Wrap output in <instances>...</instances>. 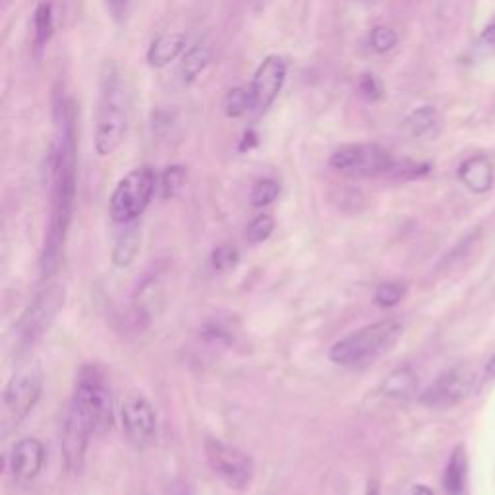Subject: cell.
<instances>
[{"label": "cell", "instance_id": "7", "mask_svg": "<svg viewBox=\"0 0 495 495\" xmlns=\"http://www.w3.org/2000/svg\"><path fill=\"white\" fill-rule=\"evenodd\" d=\"M395 163H397V161L378 143L343 145L329 159L331 169H335L337 172L364 178L391 177Z\"/></svg>", "mask_w": 495, "mask_h": 495}, {"label": "cell", "instance_id": "10", "mask_svg": "<svg viewBox=\"0 0 495 495\" xmlns=\"http://www.w3.org/2000/svg\"><path fill=\"white\" fill-rule=\"evenodd\" d=\"M287 74L289 65L282 56L269 55L262 60V65L254 72L250 88H248L252 95V109L256 113H265L267 109L274 107L284 88V82H287Z\"/></svg>", "mask_w": 495, "mask_h": 495}, {"label": "cell", "instance_id": "2", "mask_svg": "<svg viewBox=\"0 0 495 495\" xmlns=\"http://www.w3.org/2000/svg\"><path fill=\"white\" fill-rule=\"evenodd\" d=\"M128 90L120 68L107 60L99 72V93L95 109V138L97 155L110 157L122 145L128 132Z\"/></svg>", "mask_w": 495, "mask_h": 495}, {"label": "cell", "instance_id": "33", "mask_svg": "<svg viewBox=\"0 0 495 495\" xmlns=\"http://www.w3.org/2000/svg\"><path fill=\"white\" fill-rule=\"evenodd\" d=\"M169 495H192V491L186 482H177V484H172V488L169 490Z\"/></svg>", "mask_w": 495, "mask_h": 495}, {"label": "cell", "instance_id": "4", "mask_svg": "<svg viewBox=\"0 0 495 495\" xmlns=\"http://www.w3.org/2000/svg\"><path fill=\"white\" fill-rule=\"evenodd\" d=\"M70 408L93 433H105L113 428V393H110L105 374L97 366L82 368Z\"/></svg>", "mask_w": 495, "mask_h": 495}, {"label": "cell", "instance_id": "9", "mask_svg": "<svg viewBox=\"0 0 495 495\" xmlns=\"http://www.w3.org/2000/svg\"><path fill=\"white\" fill-rule=\"evenodd\" d=\"M43 393V374L37 366L20 369L18 374L8 381L3 395V411L4 418L12 422H20L26 418L35 404L39 403Z\"/></svg>", "mask_w": 495, "mask_h": 495}, {"label": "cell", "instance_id": "1", "mask_svg": "<svg viewBox=\"0 0 495 495\" xmlns=\"http://www.w3.org/2000/svg\"><path fill=\"white\" fill-rule=\"evenodd\" d=\"M55 140L48 150V178H51V219L39 259L41 275L53 277L62 262L68 229L76 200V113L66 95H56L53 103Z\"/></svg>", "mask_w": 495, "mask_h": 495}, {"label": "cell", "instance_id": "11", "mask_svg": "<svg viewBox=\"0 0 495 495\" xmlns=\"http://www.w3.org/2000/svg\"><path fill=\"white\" fill-rule=\"evenodd\" d=\"M474 389V374L468 368H453L445 371L426 391L420 403L430 408H449L465 401Z\"/></svg>", "mask_w": 495, "mask_h": 495}, {"label": "cell", "instance_id": "31", "mask_svg": "<svg viewBox=\"0 0 495 495\" xmlns=\"http://www.w3.org/2000/svg\"><path fill=\"white\" fill-rule=\"evenodd\" d=\"M105 3H107V10H109L110 18H113L117 23H122L124 20H126L132 0H105Z\"/></svg>", "mask_w": 495, "mask_h": 495}, {"label": "cell", "instance_id": "13", "mask_svg": "<svg viewBox=\"0 0 495 495\" xmlns=\"http://www.w3.org/2000/svg\"><path fill=\"white\" fill-rule=\"evenodd\" d=\"M91 433L90 426L70 408L65 422V436H62V455H65L68 473L82 474Z\"/></svg>", "mask_w": 495, "mask_h": 495}, {"label": "cell", "instance_id": "18", "mask_svg": "<svg viewBox=\"0 0 495 495\" xmlns=\"http://www.w3.org/2000/svg\"><path fill=\"white\" fill-rule=\"evenodd\" d=\"M379 391L383 397L406 401L416 395L418 391V378L411 368H399L381 381Z\"/></svg>", "mask_w": 495, "mask_h": 495}, {"label": "cell", "instance_id": "19", "mask_svg": "<svg viewBox=\"0 0 495 495\" xmlns=\"http://www.w3.org/2000/svg\"><path fill=\"white\" fill-rule=\"evenodd\" d=\"M209 62H212V48H209L205 43H197L190 47L188 51L182 55V60H180L182 83L186 85L194 83L207 70Z\"/></svg>", "mask_w": 495, "mask_h": 495}, {"label": "cell", "instance_id": "35", "mask_svg": "<svg viewBox=\"0 0 495 495\" xmlns=\"http://www.w3.org/2000/svg\"><path fill=\"white\" fill-rule=\"evenodd\" d=\"M257 143V138H256V134L254 132H246L244 134V145H242V152L244 150H252V147Z\"/></svg>", "mask_w": 495, "mask_h": 495}, {"label": "cell", "instance_id": "25", "mask_svg": "<svg viewBox=\"0 0 495 495\" xmlns=\"http://www.w3.org/2000/svg\"><path fill=\"white\" fill-rule=\"evenodd\" d=\"M281 194V186L274 178H262L254 184L250 202L254 207H267L274 204Z\"/></svg>", "mask_w": 495, "mask_h": 495}, {"label": "cell", "instance_id": "21", "mask_svg": "<svg viewBox=\"0 0 495 495\" xmlns=\"http://www.w3.org/2000/svg\"><path fill=\"white\" fill-rule=\"evenodd\" d=\"M122 227L124 230L118 234V240L113 248V262L118 267H128L140 250V230L134 222Z\"/></svg>", "mask_w": 495, "mask_h": 495}, {"label": "cell", "instance_id": "12", "mask_svg": "<svg viewBox=\"0 0 495 495\" xmlns=\"http://www.w3.org/2000/svg\"><path fill=\"white\" fill-rule=\"evenodd\" d=\"M122 424L135 447H147L157 433V418L153 406L142 395L132 397L122 406Z\"/></svg>", "mask_w": 495, "mask_h": 495}, {"label": "cell", "instance_id": "14", "mask_svg": "<svg viewBox=\"0 0 495 495\" xmlns=\"http://www.w3.org/2000/svg\"><path fill=\"white\" fill-rule=\"evenodd\" d=\"M45 465V447L39 439L23 438L10 455V473L20 482H30L39 476Z\"/></svg>", "mask_w": 495, "mask_h": 495}, {"label": "cell", "instance_id": "24", "mask_svg": "<svg viewBox=\"0 0 495 495\" xmlns=\"http://www.w3.org/2000/svg\"><path fill=\"white\" fill-rule=\"evenodd\" d=\"M368 43L369 48L378 55H386L389 51H393L395 47L399 43V35L393 28L389 26H378L369 31L368 35Z\"/></svg>", "mask_w": 495, "mask_h": 495}, {"label": "cell", "instance_id": "16", "mask_svg": "<svg viewBox=\"0 0 495 495\" xmlns=\"http://www.w3.org/2000/svg\"><path fill=\"white\" fill-rule=\"evenodd\" d=\"M459 180L473 194H486L493 186V167L486 157H470L459 167Z\"/></svg>", "mask_w": 495, "mask_h": 495}, {"label": "cell", "instance_id": "8", "mask_svg": "<svg viewBox=\"0 0 495 495\" xmlns=\"http://www.w3.org/2000/svg\"><path fill=\"white\" fill-rule=\"evenodd\" d=\"M205 459L212 473L229 488L244 490L252 484L256 474L254 459L234 445L209 438L205 441Z\"/></svg>", "mask_w": 495, "mask_h": 495}, {"label": "cell", "instance_id": "29", "mask_svg": "<svg viewBox=\"0 0 495 495\" xmlns=\"http://www.w3.org/2000/svg\"><path fill=\"white\" fill-rule=\"evenodd\" d=\"M239 262H240L239 248H234L230 244L219 246L217 250L212 254V265L217 271H230L239 265Z\"/></svg>", "mask_w": 495, "mask_h": 495}, {"label": "cell", "instance_id": "32", "mask_svg": "<svg viewBox=\"0 0 495 495\" xmlns=\"http://www.w3.org/2000/svg\"><path fill=\"white\" fill-rule=\"evenodd\" d=\"M480 45L488 48V51H495V22H491L490 26L484 30V33H482Z\"/></svg>", "mask_w": 495, "mask_h": 495}, {"label": "cell", "instance_id": "36", "mask_svg": "<svg viewBox=\"0 0 495 495\" xmlns=\"http://www.w3.org/2000/svg\"><path fill=\"white\" fill-rule=\"evenodd\" d=\"M366 495H381V490H379V482H378V480H369V482H368Z\"/></svg>", "mask_w": 495, "mask_h": 495}, {"label": "cell", "instance_id": "6", "mask_svg": "<svg viewBox=\"0 0 495 495\" xmlns=\"http://www.w3.org/2000/svg\"><path fill=\"white\" fill-rule=\"evenodd\" d=\"M65 300L66 291L62 284H47L35 294V299L30 302L16 326L18 344L22 349H28L45 335L60 309L65 308Z\"/></svg>", "mask_w": 495, "mask_h": 495}, {"label": "cell", "instance_id": "27", "mask_svg": "<svg viewBox=\"0 0 495 495\" xmlns=\"http://www.w3.org/2000/svg\"><path fill=\"white\" fill-rule=\"evenodd\" d=\"M275 230V219L271 215H257L250 221V225L246 229V240L252 244H259L267 240Z\"/></svg>", "mask_w": 495, "mask_h": 495}, {"label": "cell", "instance_id": "17", "mask_svg": "<svg viewBox=\"0 0 495 495\" xmlns=\"http://www.w3.org/2000/svg\"><path fill=\"white\" fill-rule=\"evenodd\" d=\"M468 455L465 445L453 449L443 474V490L447 495H468Z\"/></svg>", "mask_w": 495, "mask_h": 495}, {"label": "cell", "instance_id": "15", "mask_svg": "<svg viewBox=\"0 0 495 495\" xmlns=\"http://www.w3.org/2000/svg\"><path fill=\"white\" fill-rule=\"evenodd\" d=\"M186 35L180 31H170L155 37L147 48V65L152 68H165L186 53Z\"/></svg>", "mask_w": 495, "mask_h": 495}, {"label": "cell", "instance_id": "30", "mask_svg": "<svg viewBox=\"0 0 495 495\" xmlns=\"http://www.w3.org/2000/svg\"><path fill=\"white\" fill-rule=\"evenodd\" d=\"M358 91H360V95L364 99H368V101H378L383 90H381V83L376 76H371V74H364L360 82H358Z\"/></svg>", "mask_w": 495, "mask_h": 495}, {"label": "cell", "instance_id": "22", "mask_svg": "<svg viewBox=\"0 0 495 495\" xmlns=\"http://www.w3.org/2000/svg\"><path fill=\"white\" fill-rule=\"evenodd\" d=\"M222 110L229 118H240L252 109V95L246 88H232L222 99Z\"/></svg>", "mask_w": 495, "mask_h": 495}, {"label": "cell", "instance_id": "20", "mask_svg": "<svg viewBox=\"0 0 495 495\" xmlns=\"http://www.w3.org/2000/svg\"><path fill=\"white\" fill-rule=\"evenodd\" d=\"M53 35H55L53 4L43 0V3L37 4L33 12V43L37 51H43V48L51 43Z\"/></svg>", "mask_w": 495, "mask_h": 495}, {"label": "cell", "instance_id": "34", "mask_svg": "<svg viewBox=\"0 0 495 495\" xmlns=\"http://www.w3.org/2000/svg\"><path fill=\"white\" fill-rule=\"evenodd\" d=\"M404 495H433V491H431L428 486L416 484V486H411V488H408Z\"/></svg>", "mask_w": 495, "mask_h": 495}, {"label": "cell", "instance_id": "23", "mask_svg": "<svg viewBox=\"0 0 495 495\" xmlns=\"http://www.w3.org/2000/svg\"><path fill=\"white\" fill-rule=\"evenodd\" d=\"M186 178H188V170H186L182 165H170L163 170V175L159 178V190L161 197L163 200H169V197H175L186 184Z\"/></svg>", "mask_w": 495, "mask_h": 495}, {"label": "cell", "instance_id": "5", "mask_svg": "<svg viewBox=\"0 0 495 495\" xmlns=\"http://www.w3.org/2000/svg\"><path fill=\"white\" fill-rule=\"evenodd\" d=\"M157 188V177L150 167L132 169L115 186L110 195V217L118 225H128L150 207Z\"/></svg>", "mask_w": 495, "mask_h": 495}, {"label": "cell", "instance_id": "37", "mask_svg": "<svg viewBox=\"0 0 495 495\" xmlns=\"http://www.w3.org/2000/svg\"><path fill=\"white\" fill-rule=\"evenodd\" d=\"M486 374L488 378H495V354L490 358V362L486 366Z\"/></svg>", "mask_w": 495, "mask_h": 495}, {"label": "cell", "instance_id": "26", "mask_svg": "<svg viewBox=\"0 0 495 495\" xmlns=\"http://www.w3.org/2000/svg\"><path fill=\"white\" fill-rule=\"evenodd\" d=\"M436 110L431 107H422L416 109L414 113L408 117L406 120V128L412 135H424L428 134L433 126H436Z\"/></svg>", "mask_w": 495, "mask_h": 495}, {"label": "cell", "instance_id": "3", "mask_svg": "<svg viewBox=\"0 0 495 495\" xmlns=\"http://www.w3.org/2000/svg\"><path fill=\"white\" fill-rule=\"evenodd\" d=\"M401 335L403 326L397 319L378 321L337 341L331 346L329 358L331 362L344 368H364L387 354Z\"/></svg>", "mask_w": 495, "mask_h": 495}, {"label": "cell", "instance_id": "28", "mask_svg": "<svg viewBox=\"0 0 495 495\" xmlns=\"http://www.w3.org/2000/svg\"><path fill=\"white\" fill-rule=\"evenodd\" d=\"M404 294H406L404 284H401V282H383L378 287V291L374 294V300L381 308H393L404 299Z\"/></svg>", "mask_w": 495, "mask_h": 495}]
</instances>
